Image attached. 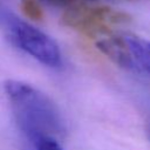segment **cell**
<instances>
[{"label":"cell","instance_id":"cell-6","mask_svg":"<svg viewBox=\"0 0 150 150\" xmlns=\"http://www.w3.org/2000/svg\"><path fill=\"white\" fill-rule=\"evenodd\" d=\"M21 9L30 20L41 21L43 19V11L38 0H21Z\"/></svg>","mask_w":150,"mask_h":150},{"label":"cell","instance_id":"cell-8","mask_svg":"<svg viewBox=\"0 0 150 150\" xmlns=\"http://www.w3.org/2000/svg\"><path fill=\"white\" fill-rule=\"evenodd\" d=\"M48 5H53V6H66V7H69V6H73L75 4L79 2V0H41Z\"/></svg>","mask_w":150,"mask_h":150},{"label":"cell","instance_id":"cell-2","mask_svg":"<svg viewBox=\"0 0 150 150\" xmlns=\"http://www.w3.org/2000/svg\"><path fill=\"white\" fill-rule=\"evenodd\" d=\"M0 23L6 27L11 40L39 62L48 67L61 64L59 46L49 35L1 8Z\"/></svg>","mask_w":150,"mask_h":150},{"label":"cell","instance_id":"cell-1","mask_svg":"<svg viewBox=\"0 0 150 150\" xmlns=\"http://www.w3.org/2000/svg\"><path fill=\"white\" fill-rule=\"evenodd\" d=\"M4 88L18 125L30 141L41 136L56 137L64 131L59 109L43 93L18 80H7Z\"/></svg>","mask_w":150,"mask_h":150},{"label":"cell","instance_id":"cell-7","mask_svg":"<svg viewBox=\"0 0 150 150\" xmlns=\"http://www.w3.org/2000/svg\"><path fill=\"white\" fill-rule=\"evenodd\" d=\"M32 142L35 146V150H63L56 137L53 136H41Z\"/></svg>","mask_w":150,"mask_h":150},{"label":"cell","instance_id":"cell-5","mask_svg":"<svg viewBox=\"0 0 150 150\" xmlns=\"http://www.w3.org/2000/svg\"><path fill=\"white\" fill-rule=\"evenodd\" d=\"M123 38L129 47L137 69H142L150 75V41L132 34H124Z\"/></svg>","mask_w":150,"mask_h":150},{"label":"cell","instance_id":"cell-4","mask_svg":"<svg viewBox=\"0 0 150 150\" xmlns=\"http://www.w3.org/2000/svg\"><path fill=\"white\" fill-rule=\"evenodd\" d=\"M96 46L104 55L120 67L128 70H138L123 35L117 36L110 34L107 38L98 40Z\"/></svg>","mask_w":150,"mask_h":150},{"label":"cell","instance_id":"cell-3","mask_svg":"<svg viewBox=\"0 0 150 150\" xmlns=\"http://www.w3.org/2000/svg\"><path fill=\"white\" fill-rule=\"evenodd\" d=\"M131 20L125 12L114 9L108 6H86L75 4L67 7L61 21L64 26L70 27L89 38L100 35H110V25L127 23Z\"/></svg>","mask_w":150,"mask_h":150},{"label":"cell","instance_id":"cell-9","mask_svg":"<svg viewBox=\"0 0 150 150\" xmlns=\"http://www.w3.org/2000/svg\"><path fill=\"white\" fill-rule=\"evenodd\" d=\"M149 136H150V122H149Z\"/></svg>","mask_w":150,"mask_h":150}]
</instances>
